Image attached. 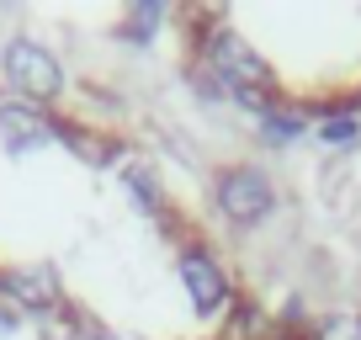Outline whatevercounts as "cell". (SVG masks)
I'll return each mask as SVG.
<instances>
[{
  "label": "cell",
  "instance_id": "3957f363",
  "mask_svg": "<svg viewBox=\"0 0 361 340\" xmlns=\"http://www.w3.org/2000/svg\"><path fill=\"white\" fill-rule=\"evenodd\" d=\"M0 75H6L16 102H32V107H54L69 85L59 54L43 48L37 37H11V43L0 48Z\"/></svg>",
  "mask_w": 361,
  "mask_h": 340
},
{
  "label": "cell",
  "instance_id": "5b68a950",
  "mask_svg": "<svg viewBox=\"0 0 361 340\" xmlns=\"http://www.w3.org/2000/svg\"><path fill=\"white\" fill-rule=\"evenodd\" d=\"M0 298L16 314H59L64 308V282L48 261L32 266H0Z\"/></svg>",
  "mask_w": 361,
  "mask_h": 340
},
{
  "label": "cell",
  "instance_id": "4fadbf2b",
  "mask_svg": "<svg viewBox=\"0 0 361 340\" xmlns=\"http://www.w3.org/2000/svg\"><path fill=\"white\" fill-rule=\"evenodd\" d=\"M16 329H22V314H16V308L0 298V335H16Z\"/></svg>",
  "mask_w": 361,
  "mask_h": 340
},
{
  "label": "cell",
  "instance_id": "52a82bcc",
  "mask_svg": "<svg viewBox=\"0 0 361 340\" xmlns=\"http://www.w3.org/2000/svg\"><path fill=\"white\" fill-rule=\"evenodd\" d=\"M255 133H260V144L287 149V144H298V138L314 133V123H308V112H298L293 102H276V107H266V112L255 117Z\"/></svg>",
  "mask_w": 361,
  "mask_h": 340
},
{
  "label": "cell",
  "instance_id": "7c38bea8",
  "mask_svg": "<svg viewBox=\"0 0 361 340\" xmlns=\"http://www.w3.org/2000/svg\"><path fill=\"white\" fill-rule=\"evenodd\" d=\"M186 75H192V85H197V96H202V102H234V91H228V85H224L207 64H197V59H192V69H186Z\"/></svg>",
  "mask_w": 361,
  "mask_h": 340
},
{
  "label": "cell",
  "instance_id": "7a4b0ae2",
  "mask_svg": "<svg viewBox=\"0 0 361 340\" xmlns=\"http://www.w3.org/2000/svg\"><path fill=\"white\" fill-rule=\"evenodd\" d=\"M282 192H276V176L255 159H228L213 170V207L224 213V224L234 229H255L276 213Z\"/></svg>",
  "mask_w": 361,
  "mask_h": 340
},
{
  "label": "cell",
  "instance_id": "8992f818",
  "mask_svg": "<svg viewBox=\"0 0 361 340\" xmlns=\"http://www.w3.org/2000/svg\"><path fill=\"white\" fill-rule=\"evenodd\" d=\"M59 133H64V117H54L48 107L16 102V96L0 102V138H6V149L27 154V149H37V144H54Z\"/></svg>",
  "mask_w": 361,
  "mask_h": 340
},
{
  "label": "cell",
  "instance_id": "9c48e42d",
  "mask_svg": "<svg viewBox=\"0 0 361 340\" xmlns=\"http://www.w3.org/2000/svg\"><path fill=\"white\" fill-rule=\"evenodd\" d=\"M123 186H128V197H133L144 213H170V197H165V181H159V170L154 165H144V159H128L123 165Z\"/></svg>",
  "mask_w": 361,
  "mask_h": 340
},
{
  "label": "cell",
  "instance_id": "277c9868",
  "mask_svg": "<svg viewBox=\"0 0 361 340\" xmlns=\"http://www.w3.org/2000/svg\"><path fill=\"white\" fill-rule=\"evenodd\" d=\"M176 277H180V287H186V298H192L197 319H224L228 308H234V282H228V272H224L213 245L186 239V245L176 250Z\"/></svg>",
  "mask_w": 361,
  "mask_h": 340
},
{
  "label": "cell",
  "instance_id": "30bf717a",
  "mask_svg": "<svg viewBox=\"0 0 361 340\" xmlns=\"http://www.w3.org/2000/svg\"><path fill=\"white\" fill-rule=\"evenodd\" d=\"M314 138L324 149H356L361 144V117L356 112H329V117L314 123Z\"/></svg>",
  "mask_w": 361,
  "mask_h": 340
},
{
  "label": "cell",
  "instance_id": "8fae6325",
  "mask_svg": "<svg viewBox=\"0 0 361 340\" xmlns=\"http://www.w3.org/2000/svg\"><path fill=\"white\" fill-rule=\"evenodd\" d=\"M308 340H361V319L356 314H329L314 324V335Z\"/></svg>",
  "mask_w": 361,
  "mask_h": 340
},
{
  "label": "cell",
  "instance_id": "6da1fadb",
  "mask_svg": "<svg viewBox=\"0 0 361 340\" xmlns=\"http://www.w3.org/2000/svg\"><path fill=\"white\" fill-rule=\"evenodd\" d=\"M192 48H197V64H207L228 91H266V96H276V69L266 64V54H260L228 16H207V27L197 32Z\"/></svg>",
  "mask_w": 361,
  "mask_h": 340
},
{
  "label": "cell",
  "instance_id": "ba28073f",
  "mask_svg": "<svg viewBox=\"0 0 361 340\" xmlns=\"http://www.w3.org/2000/svg\"><path fill=\"white\" fill-rule=\"evenodd\" d=\"M165 22H170V6H165V0H138V6H128V11H123L117 37L133 43V48H149L159 32H165Z\"/></svg>",
  "mask_w": 361,
  "mask_h": 340
}]
</instances>
